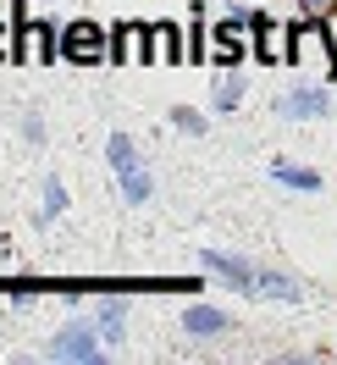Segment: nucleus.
<instances>
[{
    "label": "nucleus",
    "mask_w": 337,
    "mask_h": 365,
    "mask_svg": "<svg viewBox=\"0 0 337 365\" xmlns=\"http://www.w3.org/2000/svg\"><path fill=\"white\" fill-rule=\"evenodd\" d=\"M105 160H111V172H116V182H122V200H128V205H144V200L155 194V182H150V172H144V160H138V150H133L128 133H111Z\"/></svg>",
    "instance_id": "1"
},
{
    "label": "nucleus",
    "mask_w": 337,
    "mask_h": 365,
    "mask_svg": "<svg viewBox=\"0 0 337 365\" xmlns=\"http://www.w3.org/2000/svg\"><path fill=\"white\" fill-rule=\"evenodd\" d=\"M105 354V338L94 321H67L56 338H50V360H72V365H94Z\"/></svg>",
    "instance_id": "2"
},
{
    "label": "nucleus",
    "mask_w": 337,
    "mask_h": 365,
    "mask_svg": "<svg viewBox=\"0 0 337 365\" xmlns=\"http://www.w3.org/2000/svg\"><path fill=\"white\" fill-rule=\"evenodd\" d=\"M61 56L78 61V67L111 61V34H105L100 23H67V28H61Z\"/></svg>",
    "instance_id": "3"
},
{
    "label": "nucleus",
    "mask_w": 337,
    "mask_h": 365,
    "mask_svg": "<svg viewBox=\"0 0 337 365\" xmlns=\"http://www.w3.org/2000/svg\"><path fill=\"white\" fill-rule=\"evenodd\" d=\"M326 111H332V94L321 89V83H299V89H288L276 100V116H282V122H321Z\"/></svg>",
    "instance_id": "4"
},
{
    "label": "nucleus",
    "mask_w": 337,
    "mask_h": 365,
    "mask_svg": "<svg viewBox=\"0 0 337 365\" xmlns=\"http://www.w3.org/2000/svg\"><path fill=\"white\" fill-rule=\"evenodd\" d=\"M50 56H61V39L50 23H17V61L23 67H50Z\"/></svg>",
    "instance_id": "5"
},
{
    "label": "nucleus",
    "mask_w": 337,
    "mask_h": 365,
    "mask_svg": "<svg viewBox=\"0 0 337 365\" xmlns=\"http://www.w3.org/2000/svg\"><path fill=\"white\" fill-rule=\"evenodd\" d=\"M199 266L210 277H222L227 288H238V294H254V277H260V266H249L244 255H222V250H199Z\"/></svg>",
    "instance_id": "6"
},
{
    "label": "nucleus",
    "mask_w": 337,
    "mask_h": 365,
    "mask_svg": "<svg viewBox=\"0 0 337 365\" xmlns=\"http://www.w3.org/2000/svg\"><path fill=\"white\" fill-rule=\"evenodd\" d=\"M111 61H116V67H150V28H144V23H116Z\"/></svg>",
    "instance_id": "7"
},
{
    "label": "nucleus",
    "mask_w": 337,
    "mask_h": 365,
    "mask_svg": "<svg viewBox=\"0 0 337 365\" xmlns=\"http://www.w3.org/2000/svg\"><path fill=\"white\" fill-rule=\"evenodd\" d=\"M254 56L266 67H293V23H271L254 34Z\"/></svg>",
    "instance_id": "8"
},
{
    "label": "nucleus",
    "mask_w": 337,
    "mask_h": 365,
    "mask_svg": "<svg viewBox=\"0 0 337 365\" xmlns=\"http://www.w3.org/2000/svg\"><path fill=\"white\" fill-rule=\"evenodd\" d=\"M182 332L194 343H210V338H222V332H232V321H227V310H216V304H188V310H182Z\"/></svg>",
    "instance_id": "9"
},
{
    "label": "nucleus",
    "mask_w": 337,
    "mask_h": 365,
    "mask_svg": "<svg viewBox=\"0 0 337 365\" xmlns=\"http://www.w3.org/2000/svg\"><path fill=\"white\" fill-rule=\"evenodd\" d=\"M177 61H182L177 23H150V67H177Z\"/></svg>",
    "instance_id": "10"
},
{
    "label": "nucleus",
    "mask_w": 337,
    "mask_h": 365,
    "mask_svg": "<svg viewBox=\"0 0 337 365\" xmlns=\"http://www.w3.org/2000/svg\"><path fill=\"white\" fill-rule=\"evenodd\" d=\"M94 327H100L105 349H122V343H128V299H105L100 316H94Z\"/></svg>",
    "instance_id": "11"
},
{
    "label": "nucleus",
    "mask_w": 337,
    "mask_h": 365,
    "mask_svg": "<svg viewBox=\"0 0 337 365\" xmlns=\"http://www.w3.org/2000/svg\"><path fill=\"white\" fill-rule=\"evenodd\" d=\"M271 182L299 188V194H321V172H310V166H288V160H271Z\"/></svg>",
    "instance_id": "12"
},
{
    "label": "nucleus",
    "mask_w": 337,
    "mask_h": 365,
    "mask_svg": "<svg viewBox=\"0 0 337 365\" xmlns=\"http://www.w3.org/2000/svg\"><path fill=\"white\" fill-rule=\"evenodd\" d=\"M254 294H266V299H282V304H293V299L304 294V288H299V282H293L288 272H260V277H254Z\"/></svg>",
    "instance_id": "13"
},
{
    "label": "nucleus",
    "mask_w": 337,
    "mask_h": 365,
    "mask_svg": "<svg viewBox=\"0 0 337 365\" xmlns=\"http://www.w3.org/2000/svg\"><path fill=\"white\" fill-rule=\"evenodd\" d=\"M238 100H244V78H238V72H227L222 83H216V94H210V106H216V111H238Z\"/></svg>",
    "instance_id": "14"
},
{
    "label": "nucleus",
    "mask_w": 337,
    "mask_h": 365,
    "mask_svg": "<svg viewBox=\"0 0 337 365\" xmlns=\"http://www.w3.org/2000/svg\"><path fill=\"white\" fill-rule=\"evenodd\" d=\"M61 210H67V188L50 178V182H45V210H39V222H56Z\"/></svg>",
    "instance_id": "15"
},
{
    "label": "nucleus",
    "mask_w": 337,
    "mask_h": 365,
    "mask_svg": "<svg viewBox=\"0 0 337 365\" xmlns=\"http://www.w3.org/2000/svg\"><path fill=\"white\" fill-rule=\"evenodd\" d=\"M172 128H177V133H188V138H199V133H204V116L188 111V106H177V111H172Z\"/></svg>",
    "instance_id": "16"
},
{
    "label": "nucleus",
    "mask_w": 337,
    "mask_h": 365,
    "mask_svg": "<svg viewBox=\"0 0 337 365\" xmlns=\"http://www.w3.org/2000/svg\"><path fill=\"white\" fill-rule=\"evenodd\" d=\"M299 6H304V17H321V23L337 11V0H299Z\"/></svg>",
    "instance_id": "17"
},
{
    "label": "nucleus",
    "mask_w": 337,
    "mask_h": 365,
    "mask_svg": "<svg viewBox=\"0 0 337 365\" xmlns=\"http://www.w3.org/2000/svg\"><path fill=\"white\" fill-rule=\"evenodd\" d=\"M6 56H17V34H6V23H0V61Z\"/></svg>",
    "instance_id": "18"
}]
</instances>
